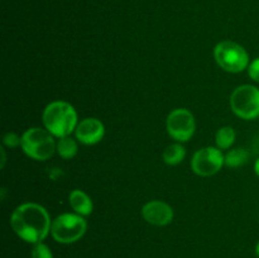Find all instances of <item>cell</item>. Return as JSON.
I'll list each match as a JSON object with an SVG mask.
<instances>
[{
  "label": "cell",
  "instance_id": "52a82bcc",
  "mask_svg": "<svg viewBox=\"0 0 259 258\" xmlns=\"http://www.w3.org/2000/svg\"><path fill=\"white\" fill-rule=\"evenodd\" d=\"M166 126L171 138H174L179 143H184L194 136L196 123H195V118L191 111L180 108L175 109L168 114Z\"/></svg>",
  "mask_w": 259,
  "mask_h": 258
},
{
  "label": "cell",
  "instance_id": "ba28073f",
  "mask_svg": "<svg viewBox=\"0 0 259 258\" xmlns=\"http://www.w3.org/2000/svg\"><path fill=\"white\" fill-rule=\"evenodd\" d=\"M225 163V156L222 149L205 147L199 149L191 159V168L199 176H212L222 169Z\"/></svg>",
  "mask_w": 259,
  "mask_h": 258
},
{
  "label": "cell",
  "instance_id": "5bb4252c",
  "mask_svg": "<svg viewBox=\"0 0 259 258\" xmlns=\"http://www.w3.org/2000/svg\"><path fill=\"white\" fill-rule=\"evenodd\" d=\"M249 161V152L243 148L230 149L225 154V164L230 168H238V167L244 166Z\"/></svg>",
  "mask_w": 259,
  "mask_h": 258
},
{
  "label": "cell",
  "instance_id": "9c48e42d",
  "mask_svg": "<svg viewBox=\"0 0 259 258\" xmlns=\"http://www.w3.org/2000/svg\"><path fill=\"white\" fill-rule=\"evenodd\" d=\"M142 217L149 224L156 225V227H164L174 219V210L166 202L152 200L142 207Z\"/></svg>",
  "mask_w": 259,
  "mask_h": 258
},
{
  "label": "cell",
  "instance_id": "277c9868",
  "mask_svg": "<svg viewBox=\"0 0 259 258\" xmlns=\"http://www.w3.org/2000/svg\"><path fill=\"white\" fill-rule=\"evenodd\" d=\"M218 65L227 72L239 73L249 66V55L243 46L233 40H223L214 50Z\"/></svg>",
  "mask_w": 259,
  "mask_h": 258
},
{
  "label": "cell",
  "instance_id": "7a4b0ae2",
  "mask_svg": "<svg viewBox=\"0 0 259 258\" xmlns=\"http://www.w3.org/2000/svg\"><path fill=\"white\" fill-rule=\"evenodd\" d=\"M45 128L56 138L71 136L77 126V113L67 101H52L43 110Z\"/></svg>",
  "mask_w": 259,
  "mask_h": 258
},
{
  "label": "cell",
  "instance_id": "ac0fdd59",
  "mask_svg": "<svg viewBox=\"0 0 259 258\" xmlns=\"http://www.w3.org/2000/svg\"><path fill=\"white\" fill-rule=\"evenodd\" d=\"M248 73H249V77L253 81L259 82V57L255 58L252 63H249V66H248Z\"/></svg>",
  "mask_w": 259,
  "mask_h": 258
},
{
  "label": "cell",
  "instance_id": "e0dca14e",
  "mask_svg": "<svg viewBox=\"0 0 259 258\" xmlns=\"http://www.w3.org/2000/svg\"><path fill=\"white\" fill-rule=\"evenodd\" d=\"M3 141H4L5 146L10 147V148H15V147H18L19 144H22V137H19L18 134L13 133V132H9V133L5 134Z\"/></svg>",
  "mask_w": 259,
  "mask_h": 258
},
{
  "label": "cell",
  "instance_id": "9a60e30c",
  "mask_svg": "<svg viewBox=\"0 0 259 258\" xmlns=\"http://www.w3.org/2000/svg\"><path fill=\"white\" fill-rule=\"evenodd\" d=\"M215 142L219 149H229L235 142V131L232 126H223L217 132Z\"/></svg>",
  "mask_w": 259,
  "mask_h": 258
},
{
  "label": "cell",
  "instance_id": "8992f818",
  "mask_svg": "<svg viewBox=\"0 0 259 258\" xmlns=\"http://www.w3.org/2000/svg\"><path fill=\"white\" fill-rule=\"evenodd\" d=\"M230 108L233 113L245 120L259 116V89L253 85L238 86L230 95Z\"/></svg>",
  "mask_w": 259,
  "mask_h": 258
},
{
  "label": "cell",
  "instance_id": "d6986e66",
  "mask_svg": "<svg viewBox=\"0 0 259 258\" xmlns=\"http://www.w3.org/2000/svg\"><path fill=\"white\" fill-rule=\"evenodd\" d=\"M254 171H255V175L259 177V158L255 161V163H254Z\"/></svg>",
  "mask_w": 259,
  "mask_h": 258
},
{
  "label": "cell",
  "instance_id": "3957f363",
  "mask_svg": "<svg viewBox=\"0 0 259 258\" xmlns=\"http://www.w3.org/2000/svg\"><path fill=\"white\" fill-rule=\"evenodd\" d=\"M22 149L28 157L35 161H47L57 151V143L47 129H28L22 136Z\"/></svg>",
  "mask_w": 259,
  "mask_h": 258
},
{
  "label": "cell",
  "instance_id": "8fae6325",
  "mask_svg": "<svg viewBox=\"0 0 259 258\" xmlns=\"http://www.w3.org/2000/svg\"><path fill=\"white\" fill-rule=\"evenodd\" d=\"M68 202H70L71 207L75 210L76 214L88 217L93 212L94 205L90 196L81 190H73L68 196Z\"/></svg>",
  "mask_w": 259,
  "mask_h": 258
},
{
  "label": "cell",
  "instance_id": "6da1fadb",
  "mask_svg": "<svg viewBox=\"0 0 259 258\" xmlns=\"http://www.w3.org/2000/svg\"><path fill=\"white\" fill-rule=\"evenodd\" d=\"M10 225L15 234L28 243H42L51 232V218L47 210L35 202H24L13 211Z\"/></svg>",
  "mask_w": 259,
  "mask_h": 258
},
{
  "label": "cell",
  "instance_id": "ffe728a7",
  "mask_svg": "<svg viewBox=\"0 0 259 258\" xmlns=\"http://www.w3.org/2000/svg\"><path fill=\"white\" fill-rule=\"evenodd\" d=\"M255 253H257V255L259 257V240H258L257 245H255Z\"/></svg>",
  "mask_w": 259,
  "mask_h": 258
},
{
  "label": "cell",
  "instance_id": "30bf717a",
  "mask_svg": "<svg viewBox=\"0 0 259 258\" xmlns=\"http://www.w3.org/2000/svg\"><path fill=\"white\" fill-rule=\"evenodd\" d=\"M75 136L78 142L86 146H93L99 143L105 136V126L99 119L86 118L77 124L75 129Z\"/></svg>",
  "mask_w": 259,
  "mask_h": 258
},
{
  "label": "cell",
  "instance_id": "2e32d148",
  "mask_svg": "<svg viewBox=\"0 0 259 258\" xmlns=\"http://www.w3.org/2000/svg\"><path fill=\"white\" fill-rule=\"evenodd\" d=\"M32 258H53L50 248L43 243H37L32 249Z\"/></svg>",
  "mask_w": 259,
  "mask_h": 258
},
{
  "label": "cell",
  "instance_id": "5b68a950",
  "mask_svg": "<svg viewBox=\"0 0 259 258\" xmlns=\"http://www.w3.org/2000/svg\"><path fill=\"white\" fill-rule=\"evenodd\" d=\"M88 229V223L82 215L65 212L56 218L51 225V233L58 243L77 242L83 237Z\"/></svg>",
  "mask_w": 259,
  "mask_h": 258
},
{
  "label": "cell",
  "instance_id": "7c38bea8",
  "mask_svg": "<svg viewBox=\"0 0 259 258\" xmlns=\"http://www.w3.org/2000/svg\"><path fill=\"white\" fill-rule=\"evenodd\" d=\"M185 157H186V149L180 143L169 144L164 148L163 153H162V159L167 164H171V166H176V164L181 163Z\"/></svg>",
  "mask_w": 259,
  "mask_h": 258
},
{
  "label": "cell",
  "instance_id": "4fadbf2b",
  "mask_svg": "<svg viewBox=\"0 0 259 258\" xmlns=\"http://www.w3.org/2000/svg\"><path fill=\"white\" fill-rule=\"evenodd\" d=\"M57 153L60 154L62 158L71 159L76 156L78 151L77 142L72 138V137H62L58 138L57 141Z\"/></svg>",
  "mask_w": 259,
  "mask_h": 258
}]
</instances>
